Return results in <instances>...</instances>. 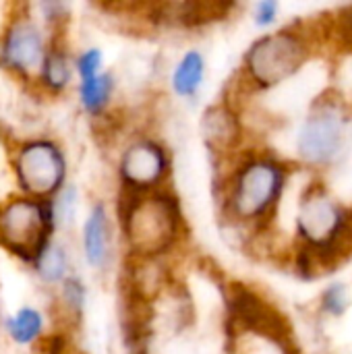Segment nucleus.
I'll return each instance as SVG.
<instances>
[{
  "instance_id": "f257e3e1",
  "label": "nucleus",
  "mask_w": 352,
  "mask_h": 354,
  "mask_svg": "<svg viewBox=\"0 0 352 354\" xmlns=\"http://www.w3.org/2000/svg\"><path fill=\"white\" fill-rule=\"evenodd\" d=\"M54 203L27 195L12 197L0 205V245L19 259L35 263L39 253L52 243Z\"/></svg>"
},
{
  "instance_id": "f03ea898",
  "label": "nucleus",
  "mask_w": 352,
  "mask_h": 354,
  "mask_svg": "<svg viewBox=\"0 0 352 354\" xmlns=\"http://www.w3.org/2000/svg\"><path fill=\"white\" fill-rule=\"evenodd\" d=\"M10 166L21 191L41 201L58 193L66 176L64 153L48 139H31L19 145L10 158Z\"/></svg>"
},
{
  "instance_id": "7ed1b4c3",
  "label": "nucleus",
  "mask_w": 352,
  "mask_h": 354,
  "mask_svg": "<svg viewBox=\"0 0 352 354\" xmlns=\"http://www.w3.org/2000/svg\"><path fill=\"white\" fill-rule=\"evenodd\" d=\"M176 207L168 197H145L131 205L124 218L127 239L133 251L156 255L176 236Z\"/></svg>"
},
{
  "instance_id": "20e7f679",
  "label": "nucleus",
  "mask_w": 352,
  "mask_h": 354,
  "mask_svg": "<svg viewBox=\"0 0 352 354\" xmlns=\"http://www.w3.org/2000/svg\"><path fill=\"white\" fill-rule=\"evenodd\" d=\"M307 58V46L288 31L272 33L255 41L247 54L251 79L263 87H272L288 79Z\"/></svg>"
},
{
  "instance_id": "39448f33",
  "label": "nucleus",
  "mask_w": 352,
  "mask_h": 354,
  "mask_svg": "<svg viewBox=\"0 0 352 354\" xmlns=\"http://www.w3.org/2000/svg\"><path fill=\"white\" fill-rule=\"evenodd\" d=\"M282 185L284 172L278 164L270 160H255L247 164L234 180L230 199L232 212L245 220L263 216L280 197Z\"/></svg>"
},
{
  "instance_id": "423d86ee",
  "label": "nucleus",
  "mask_w": 352,
  "mask_h": 354,
  "mask_svg": "<svg viewBox=\"0 0 352 354\" xmlns=\"http://www.w3.org/2000/svg\"><path fill=\"white\" fill-rule=\"evenodd\" d=\"M344 143V116L334 106H322L309 114L299 131L297 149L305 164H330Z\"/></svg>"
},
{
  "instance_id": "0eeeda50",
  "label": "nucleus",
  "mask_w": 352,
  "mask_h": 354,
  "mask_svg": "<svg viewBox=\"0 0 352 354\" xmlns=\"http://www.w3.org/2000/svg\"><path fill=\"white\" fill-rule=\"evenodd\" d=\"M48 48L39 27L33 23L31 17H12L2 33L0 41V56L2 62L23 75H39L41 64L46 60Z\"/></svg>"
},
{
  "instance_id": "6e6552de",
  "label": "nucleus",
  "mask_w": 352,
  "mask_h": 354,
  "mask_svg": "<svg viewBox=\"0 0 352 354\" xmlns=\"http://www.w3.org/2000/svg\"><path fill=\"white\" fill-rule=\"evenodd\" d=\"M342 212L326 193H307L299 212V230L301 234L317 245L328 247L336 241L342 230Z\"/></svg>"
},
{
  "instance_id": "1a4fd4ad",
  "label": "nucleus",
  "mask_w": 352,
  "mask_h": 354,
  "mask_svg": "<svg viewBox=\"0 0 352 354\" xmlns=\"http://www.w3.org/2000/svg\"><path fill=\"white\" fill-rule=\"evenodd\" d=\"M166 172V153L151 141L133 143L120 158V176L135 189L154 187Z\"/></svg>"
},
{
  "instance_id": "9d476101",
  "label": "nucleus",
  "mask_w": 352,
  "mask_h": 354,
  "mask_svg": "<svg viewBox=\"0 0 352 354\" xmlns=\"http://www.w3.org/2000/svg\"><path fill=\"white\" fill-rule=\"evenodd\" d=\"M83 253L93 268H102L110 255V224L104 205H95L83 226Z\"/></svg>"
},
{
  "instance_id": "9b49d317",
  "label": "nucleus",
  "mask_w": 352,
  "mask_h": 354,
  "mask_svg": "<svg viewBox=\"0 0 352 354\" xmlns=\"http://www.w3.org/2000/svg\"><path fill=\"white\" fill-rule=\"evenodd\" d=\"M203 75H205V60L199 52L191 50L176 64L174 75H172V87L178 95L189 97L199 89Z\"/></svg>"
},
{
  "instance_id": "f8f14e48",
  "label": "nucleus",
  "mask_w": 352,
  "mask_h": 354,
  "mask_svg": "<svg viewBox=\"0 0 352 354\" xmlns=\"http://www.w3.org/2000/svg\"><path fill=\"white\" fill-rule=\"evenodd\" d=\"M44 330V317L37 309L33 307H23L19 309L8 322H6V332L17 344H33Z\"/></svg>"
},
{
  "instance_id": "ddd939ff",
  "label": "nucleus",
  "mask_w": 352,
  "mask_h": 354,
  "mask_svg": "<svg viewBox=\"0 0 352 354\" xmlns=\"http://www.w3.org/2000/svg\"><path fill=\"white\" fill-rule=\"evenodd\" d=\"M39 81L50 91L66 89L71 81V64H68L66 54L60 48H48L46 60L39 71Z\"/></svg>"
},
{
  "instance_id": "4468645a",
  "label": "nucleus",
  "mask_w": 352,
  "mask_h": 354,
  "mask_svg": "<svg viewBox=\"0 0 352 354\" xmlns=\"http://www.w3.org/2000/svg\"><path fill=\"white\" fill-rule=\"evenodd\" d=\"M35 272L37 276L48 282V284H60L66 280V270H68V259H66V253L62 247L50 243L41 253L39 257L35 259Z\"/></svg>"
},
{
  "instance_id": "2eb2a0df",
  "label": "nucleus",
  "mask_w": 352,
  "mask_h": 354,
  "mask_svg": "<svg viewBox=\"0 0 352 354\" xmlns=\"http://www.w3.org/2000/svg\"><path fill=\"white\" fill-rule=\"evenodd\" d=\"M112 89H114V81H112V77L108 73H100L93 79L81 81L79 97H81L83 108L87 112H91V114H98L108 104V100L112 95Z\"/></svg>"
},
{
  "instance_id": "dca6fc26",
  "label": "nucleus",
  "mask_w": 352,
  "mask_h": 354,
  "mask_svg": "<svg viewBox=\"0 0 352 354\" xmlns=\"http://www.w3.org/2000/svg\"><path fill=\"white\" fill-rule=\"evenodd\" d=\"M351 305V297L344 284H334L324 295V309L330 315H342Z\"/></svg>"
},
{
  "instance_id": "f3484780",
  "label": "nucleus",
  "mask_w": 352,
  "mask_h": 354,
  "mask_svg": "<svg viewBox=\"0 0 352 354\" xmlns=\"http://www.w3.org/2000/svg\"><path fill=\"white\" fill-rule=\"evenodd\" d=\"M102 62H104V56H102V52L98 48H89L83 54H79V58H77V73H79L81 81L98 77L100 68H102Z\"/></svg>"
},
{
  "instance_id": "a211bd4d",
  "label": "nucleus",
  "mask_w": 352,
  "mask_h": 354,
  "mask_svg": "<svg viewBox=\"0 0 352 354\" xmlns=\"http://www.w3.org/2000/svg\"><path fill=\"white\" fill-rule=\"evenodd\" d=\"M62 297H64V303L73 309V311H79L81 305H83V299H85V290L81 286L79 280L75 278H66L62 282Z\"/></svg>"
},
{
  "instance_id": "6ab92c4d",
  "label": "nucleus",
  "mask_w": 352,
  "mask_h": 354,
  "mask_svg": "<svg viewBox=\"0 0 352 354\" xmlns=\"http://www.w3.org/2000/svg\"><path fill=\"white\" fill-rule=\"evenodd\" d=\"M276 15H278V2H274V0L259 2L257 8H255V23L266 27V25L276 21Z\"/></svg>"
}]
</instances>
